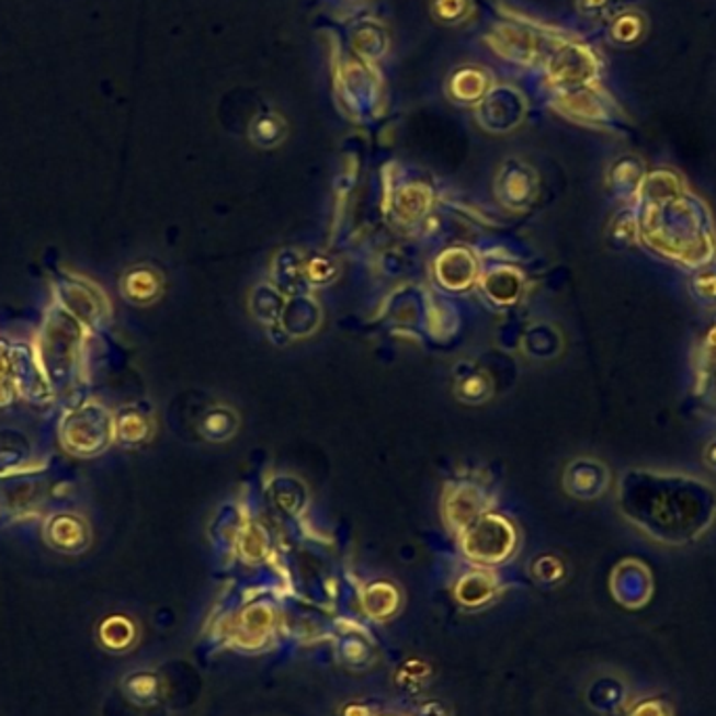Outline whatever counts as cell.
<instances>
[{
    "mask_svg": "<svg viewBox=\"0 0 716 716\" xmlns=\"http://www.w3.org/2000/svg\"><path fill=\"white\" fill-rule=\"evenodd\" d=\"M89 329L53 302L32 344L55 396H71L84 379Z\"/></svg>",
    "mask_w": 716,
    "mask_h": 716,
    "instance_id": "6da1fadb",
    "label": "cell"
},
{
    "mask_svg": "<svg viewBox=\"0 0 716 716\" xmlns=\"http://www.w3.org/2000/svg\"><path fill=\"white\" fill-rule=\"evenodd\" d=\"M57 434L70 457L94 459L116 442V413L96 398L80 400L64 411Z\"/></svg>",
    "mask_w": 716,
    "mask_h": 716,
    "instance_id": "7a4b0ae2",
    "label": "cell"
},
{
    "mask_svg": "<svg viewBox=\"0 0 716 716\" xmlns=\"http://www.w3.org/2000/svg\"><path fill=\"white\" fill-rule=\"evenodd\" d=\"M55 300L73 315L89 331L101 329L110 321L112 304L105 292L91 279L64 273L55 281Z\"/></svg>",
    "mask_w": 716,
    "mask_h": 716,
    "instance_id": "3957f363",
    "label": "cell"
},
{
    "mask_svg": "<svg viewBox=\"0 0 716 716\" xmlns=\"http://www.w3.org/2000/svg\"><path fill=\"white\" fill-rule=\"evenodd\" d=\"M515 547L518 534L501 515H485L463 534V554L480 566L503 564L513 555Z\"/></svg>",
    "mask_w": 716,
    "mask_h": 716,
    "instance_id": "277c9868",
    "label": "cell"
},
{
    "mask_svg": "<svg viewBox=\"0 0 716 716\" xmlns=\"http://www.w3.org/2000/svg\"><path fill=\"white\" fill-rule=\"evenodd\" d=\"M43 536L50 549L59 554L78 555L91 547L93 531L82 513L59 509L48 513L43 526Z\"/></svg>",
    "mask_w": 716,
    "mask_h": 716,
    "instance_id": "5b68a950",
    "label": "cell"
},
{
    "mask_svg": "<svg viewBox=\"0 0 716 716\" xmlns=\"http://www.w3.org/2000/svg\"><path fill=\"white\" fill-rule=\"evenodd\" d=\"M275 607L266 601H255L241 610L235 626V644L246 651L262 649L275 633Z\"/></svg>",
    "mask_w": 716,
    "mask_h": 716,
    "instance_id": "8992f818",
    "label": "cell"
},
{
    "mask_svg": "<svg viewBox=\"0 0 716 716\" xmlns=\"http://www.w3.org/2000/svg\"><path fill=\"white\" fill-rule=\"evenodd\" d=\"M482 509H485L482 492L474 486H459L455 492L448 495L444 503V515L453 531L465 532L476 520H480Z\"/></svg>",
    "mask_w": 716,
    "mask_h": 716,
    "instance_id": "52a82bcc",
    "label": "cell"
},
{
    "mask_svg": "<svg viewBox=\"0 0 716 716\" xmlns=\"http://www.w3.org/2000/svg\"><path fill=\"white\" fill-rule=\"evenodd\" d=\"M400 603H402L400 591L394 587L393 582H386V580L371 582L361 593V607H363L365 616L375 623L390 621L398 614Z\"/></svg>",
    "mask_w": 716,
    "mask_h": 716,
    "instance_id": "ba28073f",
    "label": "cell"
},
{
    "mask_svg": "<svg viewBox=\"0 0 716 716\" xmlns=\"http://www.w3.org/2000/svg\"><path fill=\"white\" fill-rule=\"evenodd\" d=\"M163 281L158 271L151 266H135L130 269L120 283V292L126 300L137 306L154 304L162 296Z\"/></svg>",
    "mask_w": 716,
    "mask_h": 716,
    "instance_id": "9c48e42d",
    "label": "cell"
},
{
    "mask_svg": "<svg viewBox=\"0 0 716 716\" xmlns=\"http://www.w3.org/2000/svg\"><path fill=\"white\" fill-rule=\"evenodd\" d=\"M497 578L485 570H474L463 575L455 584V600L467 610L485 607L486 603L495 600L497 595Z\"/></svg>",
    "mask_w": 716,
    "mask_h": 716,
    "instance_id": "30bf717a",
    "label": "cell"
},
{
    "mask_svg": "<svg viewBox=\"0 0 716 716\" xmlns=\"http://www.w3.org/2000/svg\"><path fill=\"white\" fill-rule=\"evenodd\" d=\"M151 419L139 407H122L116 413V442L139 446L151 439Z\"/></svg>",
    "mask_w": 716,
    "mask_h": 716,
    "instance_id": "8fae6325",
    "label": "cell"
},
{
    "mask_svg": "<svg viewBox=\"0 0 716 716\" xmlns=\"http://www.w3.org/2000/svg\"><path fill=\"white\" fill-rule=\"evenodd\" d=\"M99 644L112 654H124L137 641V626L126 616H110L96 628Z\"/></svg>",
    "mask_w": 716,
    "mask_h": 716,
    "instance_id": "7c38bea8",
    "label": "cell"
},
{
    "mask_svg": "<svg viewBox=\"0 0 716 716\" xmlns=\"http://www.w3.org/2000/svg\"><path fill=\"white\" fill-rule=\"evenodd\" d=\"M122 690L126 693V697L130 702H135L137 706H151L160 697L162 683H160L158 672H154V670H135L122 681Z\"/></svg>",
    "mask_w": 716,
    "mask_h": 716,
    "instance_id": "4fadbf2b",
    "label": "cell"
},
{
    "mask_svg": "<svg viewBox=\"0 0 716 716\" xmlns=\"http://www.w3.org/2000/svg\"><path fill=\"white\" fill-rule=\"evenodd\" d=\"M340 662L352 670H363L373 662V647L361 635H344L338 641Z\"/></svg>",
    "mask_w": 716,
    "mask_h": 716,
    "instance_id": "5bb4252c",
    "label": "cell"
},
{
    "mask_svg": "<svg viewBox=\"0 0 716 716\" xmlns=\"http://www.w3.org/2000/svg\"><path fill=\"white\" fill-rule=\"evenodd\" d=\"M7 446H9V432H0V478H11L24 471L25 465L30 462L27 444L22 436L13 444L11 451H7Z\"/></svg>",
    "mask_w": 716,
    "mask_h": 716,
    "instance_id": "9a60e30c",
    "label": "cell"
},
{
    "mask_svg": "<svg viewBox=\"0 0 716 716\" xmlns=\"http://www.w3.org/2000/svg\"><path fill=\"white\" fill-rule=\"evenodd\" d=\"M439 277L442 283H446L448 279L453 277V273H459V283L463 287H467L474 281V262L471 255L465 254L463 250H453L440 260Z\"/></svg>",
    "mask_w": 716,
    "mask_h": 716,
    "instance_id": "2e32d148",
    "label": "cell"
},
{
    "mask_svg": "<svg viewBox=\"0 0 716 716\" xmlns=\"http://www.w3.org/2000/svg\"><path fill=\"white\" fill-rule=\"evenodd\" d=\"M13 340L0 338V407H9L18 396L13 382V359H11Z\"/></svg>",
    "mask_w": 716,
    "mask_h": 716,
    "instance_id": "e0dca14e",
    "label": "cell"
},
{
    "mask_svg": "<svg viewBox=\"0 0 716 716\" xmlns=\"http://www.w3.org/2000/svg\"><path fill=\"white\" fill-rule=\"evenodd\" d=\"M235 428H237V417L232 416L229 409H223V407L209 411L208 416L204 417V421H202L204 436L214 440V442H220V440L232 436Z\"/></svg>",
    "mask_w": 716,
    "mask_h": 716,
    "instance_id": "ac0fdd59",
    "label": "cell"
},
{
    "mask_svg": "<svg viewBox=\"0 0 716 716\" xmlns=\"http://www.w3.org/2000/svg\"><path fill=\"white\" fill-rule=\"evenodd\" d=\"M269 554V536L260 526H248L239 536V555L246 561H262Z\"/></svg>",
    "mask_w": 716,
    "mask_h": 716,
    "instance_id": "d6986e66",
    "label": "cell"
},
{
    "mask_svg": "<svg viewBox=\"0 0 716 716\" xmlns=\"http://www.w3.org/2000/svg\"><path fill=\"white\" fill-rule=\"evenodd\" d=\"M281 133H283V126L279 124L277 117L266 116L260 117V120H255V143H262V145H271V143H277L279 137H281Z\"/></svg>",
    "mask_w": 716,
    "mask_h": 716,
    "instance_id": "ffe728a7",
    "label": "cell"
},
{
    "mask_svg": "<svg viewBox=\"0 0 716 716\" xmlns=\"http://www.w3.org/2000/svg\"><path fill=\"white\" fill-rule=\"evenodd\" d=\"M463 0H442V18H459Z\"/></svg>",
    "mask_w": 716,
    "mask_h": 716,
    "instance_id": "44dd1931",
    "label": "cell"
},
{
    "mask_svg": "<svg viewBox=\"0 0 716 716\" xmlns=\"http://www.w3.org/2000/svg\"><path fill=\"white\" fill-rule=\"evenodd\" d=\"M416 716H448L444 706L439 704V702H430V704H423L419 711H417Z\"/></svg>",
    "mask_w": 716,
    "mask_h": 716,
    "instance_id": "7402d4cb",
    "label": "cell"
},
{
    "mask_svg": "<svg viewBox=\"0 0 716 716\" xmlns=\"http://www.w3.org/2000/svg\"><path fill=\"white\" fill-rule=\"evenodd\" d=\"M382 716H396V715H382Z\"/></svg>",
    "mask_w": 716,
    "mask_h": 716,
    "instance_id": "603a6c76",
    "label": "cell"
}]
</instances>
